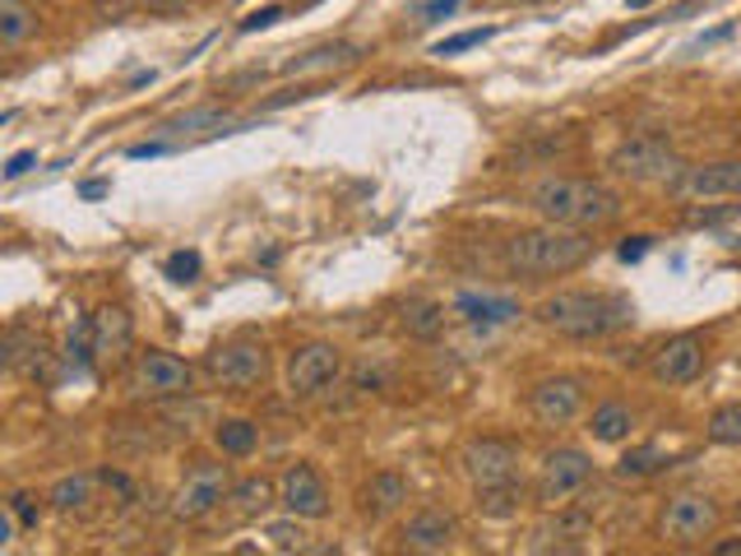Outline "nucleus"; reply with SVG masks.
Returning a JSON list of instances; mask_svg holds the SVG:
<instances>
[{"label":"nucleus","instance_id":"nucleus-1","mask_svg":"<svg viewBox=\"0 0 741 556\" xmlns=\"http://www.w3.org/2000/svg\"><path fill=\"white\" fill-rule=\"evenodd\" d=\"M533 209L560 228H602L621 214V195L602 182H584V176H547L533 186Z\"/></svg>","mask_w":741,"mask_h":556},{"label":"nucleus","instance_id":"nucleus-2","mask_svg":"<svg viewBox=\"0 0 741 556\" xmlns=\"http://www.w3.org/2000/svg\"><path fill=\"white\" fill-rule=\"evenodd\" d=\"M589 255H593V237L584 228H560V222H547V228H537V232H520L505 247V260L533 279L570 274Z\"/></svg>","mask_w":741,"mask_h":556},{"label":"nucleus","instance_id":"nucleus-3","mask_svg":"<svg viewBox=\"0 0 741 556\" xmlns=\"http://www.w3.org/2000/svg\"><path fill=\"white\" fill-rule=\"evenodd\" d=\"M537 320L556 334H566V339H598V334L631 320V302L598 297V293H556L537 306Z\"/></svg>","mask_w":741,"mask_h":556},{"label":"nucleus","instance_id":"nucleus-4","mask_svg":"<svg viewBox=\"0 0 741 556\" xmlns=\"http://www.w3.org/2000/svg\"><path fill=\"white\" fill-rule=\"evenodd\" d=\"M682 159L672 153V144L663 135H631L617 153H612V172L625 182H677L682 176Z\"/></svg>","mask_w":741,"mask_h":556},{"label":"nucleus","instance_id":"nucleus-5","mask_svg":"<svg viewBox=\"0 0 741 556\" xmlns=\"http://www.w3.org/2000/svg\"><path fill=\"white\" fill-rule=\"evenodd\" d=\"M228 492H232V478H228L222 464H195V469L186 473V482L176 487L172 515L176 520H205L228 501Z\"/></svg>","mask_w":741,"mask_h":556},{"label":"nucleus","instance_id":"nucleus-6","mask_svg":"<svg viewBox=\"0 0 741 556\" xmlns=\"http://www.w3.org/2000/svg\"><path fill=\"white\" fill-rule=\"evenodd\" d=\"M658 528L672 547H695L718 528V505L709 497H677V501H667Z\"/></svg>","mask_w":741,"mask_h":556},{"label":"nucleus","instance_id":"nucleus-7","mask_svg":"<svg viewBox=\"0 0 741 556\" xmlns=\"http://www.w3.org/2000/svg\"><path fill=\"white\" fill-rule=\"evenodd\" d=\"M339 371H344L339 348L334 344H306V348L292 352V362H287V390L297 399H310V394H320Z\"/></svg>","mask_w":741,"mask_h":556},{"label":"nucleus","instance_id":"nucleus-8","mask_svg":"<svg viewBox=\"0 0 741 556\" xmlns=\"http://www.w3.org/2000/svg\"><path fill=\"white\" fill-rule=\"evenodd\" d=\"M190 367L172 352H144L140 367H134V394L144 399H182L190 394Z\"/></svg>","mask_w":741,"mask_h":556},{"label":"nucleus","instance_id":"nucleus-9","mask_svg":"<svg viewBox=\"0 0 741 556\" xmlns=\"http://www.w3.org/2000/svg\"><path fill=\"white\" fill-rule=\"evenodd\" d=\"M264 371H269V358H264V348L260 344H222L209 352V375L222 385H232V390H246V385H260L264 381Z\"/></svg>","mask_w":741,"mask_h":556},{"label":"nucleus","instance_id":"nucleus-10","mask_svg":"<svg viewBox=\"0 0 741 556\" xmlns=\"http://www.w3.org/2000/svg\"><path fill=\"white\" fill-rule=\"evenodd\" d=\"M464 473L473 478V487L514 482V473H520V450L505 440H473L464 450Z\"/></svg>","mask_w":741,"mask_h":556},{"label":"nucleus","instance_id":"nucleus-11","mask_svg":"<svg viewBox=\"0 0 741 556\" xmlns=\"http://www.w3.org/2000/svg\"><path fill=\"white\" fill-rule=\"evenodd\" d=\"M672 190H677L682 199H713V195H737L741 199V159L682 167V176L672 182Z\"/></svg>","mask_w":741,"mask_h":556},{"label":"nucleus","instance_id":"nucleus-12","mask_svg":"<svg viewBox=\"0 0 741 556\" xmlns=\"http://www.w3.org/2000/svg\"><path fill=\"white\" fill-rule=\"evenodd\" d=\"M283 510L297 515V520H320L329 510V492H325V482L310 464H292V469L283 473Z\"/></svg>","mask_w":741,"mask_h":556},{"label":"nucleus","instance_id":"nucleus-13","mask_svg":"<svg viewBox=\"0 0 741 556\" xmlns=\"http://www.w3.org/2000/svg\"><path fill=\"white\" fill-rule=\"evenodd\" d=\"M700 367H705V348H700V339H695V334H677V339H667V344L654 352V375H658V381H667V385L695 381V375H700Z\"/></svg>","mask_w":741,"mask_h":556},{"label":"nucleus","instance_id":"nucleus-14","mask_svg":"<svg viewBox=\"0 0 741 556\" xmlns=\"http://www.w3.org/2000/svg\"><path fill=\"white\" fill-rule=\"evenodd\" d=\"M589 478H593V459L584 455V450H552L543 459V497L547 501L579 492Z\"/></svg>","mask_w":741,"mask_h":556},{"label":"nucleus","instance_id":"nucleus-15","mask_svg":"<svg viewBox=\"0 0 741 556\" xmlns=\"http://www.w3.org/2000/svg\"><path fill=\"white\" fill-rule=\"evenodd\" d=\"M584 404V390L570 375H556V381H537L533 385V413L537 422H547V427H566V422L579 413Z\"/></svg>","mask_w":741,"mask_h":556},{"label":"nucleus","instance_id":"nucleus-16","mask_svg":"<svg viewBox=\"0 0 741 556\" xmlns=\"http://www.w3.org/2000/svg\"><path fill=\"white\" fill-rule=\"evenodd\" d=\"M134 344V325L121 306H102L94 316V362H111L117 367Z\"/></svg>","mask_w":741,"mask_h":556},{"label":"nucleus","instance_id":"nucleus-17","mask_svg":"<svg viewBox=\"0 0 741 556\" xmlns=\"http://www.w3.org/2000/svg\"><path fill=\"white\" fill-rule=\"evenodd\" d=\"M455 543V520L445 510H422L403 524V547L408 552H445Z\"/></svg>","mask_w":741,"mask_h":556},{"label":"nucleus","instance_id":"nucleus-18","mask_svg":"<svg viewBox=\"0 0 741 556\" xmlns=\"http://www.w3.org/2000/svg\"><path fill=\"white\" fill-rule=\"evenodd\" d=\"M352 61H357L352 42H325V47H310L306 56L287 61L283 75H320V70H339V65H352Z\"/></svg>","mask_w":741,"mask_h":556},{"label":"nucleus","instance_id":"nucleus-19","mask_svg":"<svg viewBox=\"0 0 741 556\" xmlns=\"http://www.w3.org/2000/svg\"><path fill=\"white\" fill-rule=\"evenodd\" d=\"M228 501H232L237 520H255V515H264V510L274 505V482H269V478H246L228 492Z\"/></svg>","mask_w":741,"mask_h":556},{"label":"nucleus","instance_id":"nucleus-20","mask_svg":"<svg viewBox=\"0 0 741 556\" xmlns=\"http://www.w3.org/2000/svg\"><path fill=\"white\" fill-rule=\"evenodd\" d=\"M37 33V14L24 0H0V47H19Z\"/></svg>","mask_w":741,"mask_h":556},{"label":"nucleus","instance_id":"nucleus-21","mask_svg":"<svg viewBox=\"0 0 741 556\" xmlns=\"http://www.w3.org/2000/svg\"><path fill=\"white\" fill-rule=\"evenodd\" d=\"M524 505V487L520 482H497V487H478V510L487 520H514Z\"/></svg>","mask_w":741,"mask_h":556},{"label":"nucleus","instance_id":"nucleus-22","mask_svg":"<svg viewBox=\"0 0 741 556\" xmlns=\"http://www.w3.org/2000/svg\"><path fill=\"white\" fill-rule=\"evenodd\" d=\"M455 310H459L464 320H473V325H501L510 316H520V306H514V302H505V297H473V293H464L455 302Z\"/></svg>","mask_w":741,"mask_h":556},{"label":"nucleus","instance_id":"nucleus-23","mask_svg":"<svg viewBox=\"0 0 741 556\" xmlns=\"http://www.w3.org/2000/svg\"><path fill=\"white\" fill-rule=\"evenodd\" d=\"M98 482L102 478H94V473H75V478H61L56 487H52V505L56 510H84L88 501H94V492H98Z\"/></svg>","mask_w":741,"mask_h":556},{"label":"nucleus","instance_id":"nucleus-24","mask_svg":"<svg viewBox=\"0 0 741 556\" xmlns=\"http://www.w3.org/2000/svg\"><path fill=\"white\" fill-rule=\"evenodd\" d=\"M214 440H218V450H222V455H251V450H255V440H260V432H255V422L232 417V422H218Z\"/></svg>","mask_w":741,"mask_h":556},{"label":"nucleus","instance_id":"nucleus-25","mask_svg":"<svg viewBox=\"0 0 741 556\" xmlns=\"http://www.w3.org/2000/svg\"><path fill=\"white\" fill-rule=\"evenodd\" d=\"M631 427H635V417H631V408H625V404H602L593 413V422H589V432L598 440H625V436H631Z\"/></svg>","mask_w":741,"mask_h":556},{"label":"nucleus","instance_id":"nucleus-26","mask_svg":"<svg viewBox=\"0 0 741 556\" xmlns=\"http://www.w3.org/2000/svg\"><path fill=\"white\" fill-rule=\"evenodd\" d=\"M42 362V339L29 329H10V339H6V367L14 371H37Z\"/></svg>","mask_w":741,"mask_h":556},{"label":"nucleus","instance_id":"nucleus-27","mask_svg":"<svg viewBox=\"0 0 741 556\" xmlns=\"http://www.w3.org/2000/svg\"><path fill=\"white\" fill-rule=\"evenodd\" d=\"M367 501L375 510H394V505L408 501V482H403L399 473H375L371 487H367Z\"/></svg>","mask_w":741,"mask_h":556},{"label":"nucleus","instance_id":"nucleus-28","mask_svg":"<svg viewBox=\"0 0 741 556\" xmlns=\"http://www.w3.org/2000/svg\"><path fill=\"white\" fill-rule=\"evenodd\" d=\"M205 126H228V117H222L218 107H205V111H186V117H176V121H167L163 126V135L167 140H182V135H195V130H205Z\"/></svg>","mask_w":741,"mask_h":556},{"label":"nucleus","instance_id":"nucleus-29","mask_svg":"<svg viewBox=\"0 0 741 556\" xmlns=\"http://www.w3.org/2000/svg\"><path fill=\"white\" fill-rule=\"evenodd\" d=\"M709 440L713 445H741V404H723L709 417Z\"/></svg>","mask_w":741,"mask_h":556},{"label":"nucleus","instance_id":"nucleus-30","mask_svg":"<svg viewBox=\"0 0 741 556\" xmlns=\"http://www.w3.org/2000/svg\"><path fill=\"white\" fill-rule=\"evenodd\" d=\"M440 306H432V302H426V306H413L408 310V316H403V325H408V334H417V339H436V329H440Z\"/></svg>","mask_w":741,"mask_h":556},{"label":"nucleus","instance_id":"nucleus-31","mask_svg":"<svg viewBox=\"0 0 741 556\" xmlns=\"http://www.w3.org/2000/svg\"><path fill=\"white\" fill-rule=\"evenodd\" d=\"M264 533H269V543H274L279 552H306V533H302L297 515H292V520H283V524H269Z\"/></svg>","mask_w":741,"mask_h":556},{"label":"nucleus","instance_id":"nucleus-32","mask_svg":"<svg viewBox=\"0 0 741 556\" xmlns=\"http://www.w3.org/2000/svg\"><path fill=\"white\" fill-rule=\"evenodd\" d=\"M658 469V450H631L621 464H617V478H644Z\"/></svg>","mask_w":741,"mask_h":556},{"label":"nucleus","instance_id":"nucleus-33","mask_svg":"<svg viewBox=\"0 0 741 556\" xmlns=\"http://www.w3.org/2000/svg\"><path fill=\"white\" fill-rule=\"evenodd\" d=\"M459 6H464V0H417L413 19H417V24H432V19H450Z\"/></svg>","mask_w":741,"mask_h":556},{"label":"nucleus","instance_id":"nucleus-34","mask_svg":"<svg viewBox=\"0 0 741 556\" xmlns=\"http://www.w3.org/2000/svg\"><path fill=\"white\" fill-rule=\"evenodd\" d=\"M199 274V255L195 251H176L172 260H167V279L172 283H190Z\"/></svg>","mask_w":741,"mask_h":556},{"label":"nucleus","instance_id":"nucleus-35","mask_svg":"<svg viewBox=\"0 0 741 556\" xmlns=\"http://www.w3.org/2000/svg\"><path fill=\"white\" fill-rule=\"evenodd\" d=\"M491 37V29H473V33H459V37H445L440 47H436V56H455V52H468V47H478V42H487Z\"/></svg>","mask_w":741,"mask_h":556},{"label":"nucleus","instance_id":"nucleus-36","mask_svg":"<svg viewBox=\"0 0 741 556\" xmlns=\"http://www.w3.org/2000/svg\"><path fill=\"white\" fill-rule=\"evenodd\" d=\"M10 510H14V520L24 524V528H37V520H42V510H37V497H29V492L10 497Z\"/></svg>","mask_w":741,"mask_h":556},{"label":"nucleus","instance_id":"nucleus-37","mask_svg":"<svg viewBox=\"0 0 741 556\" xmlns=\"http://www.w3.org/2000/svg\"><path fill=\"white\" fill-rule=\"evenodd\" d=\"M283 19V6H264V10H255V14H246L241 19V33H260V29H274Z\"/></svg>","mask_w":741,"mask_h":556},{"label":"nucleus","instance_id":"nucleus-38","mask_svg":"<svg viewBox=\"0 0 741 556\" xmlns=\"http://www.w3.org/2000/svg\"><path fill=\"white\" fill-rule=\"evenodd\" d=\"M33 163H37V153H33V149H24V153H14V159L6 163V182H19V176H24V172H29Z\"/></svg>","mask_w":741,"mask_h":556},{"label":"nucleus","instance_id":"nucleus-39","mask_svg":"<svg viewBox=\"0 0 741 556\" xmlns=\"http://www.w3.org/2000/svg\"><path fill=\"white\" fill-rule=\"evenodd\" d=\"M644 251H649V237H625V241H621V251H617V255H621L625 264H631V260H640Z\"/></svg>","mask_w":741,"mask_h":556},{"label":"nucleus","instance_id":"nucleus-40","mask_svg":"<svg viewBox=\"0 0 741 556\" xmlns=\"http://www.w3.org/2000/svg\"><path fill=\"white\" fill-rule=\"evenodd\" d=\"M737 214H741V205H732V209H700V214H690V222H728Z\"/></svg>","mask_w":741,"mask_h":556},{"label":"nucleus","instance_id":"nucleus-41","mask_svg":"<svg viewBox=\"0 0 741 556\" xmlns=\"http://www.w3.org/2000/svg\"><path fill=\"white\" fill-rule=\"evenodd\" d=\"M79 195H84V199H102V195H107V182H84Z\"/></svg>","mask_w":741,"mask_h":556},{"label":"nucleus","instance_id":"nucleus-42","mask_svg":"<svg viewBox=\"0 0 741 556\" xmlns=\"http://www.w3.org/2000/svg\"><path fill=\"white\" fill-rule=\"evenodd\" d=\"M144 6H149V10H186L190 0H144Z\"/></svg>","mask_w":741,"mask_h":556},{"label":"nucleus","instance_id":"nucleus-43","mask_svg":"<svg viewBox=\"0 0 741 556\" xmlns=\"http://www.w3.org/2000/svg\"><path fill=\"white\" fill-rule=\"evenodd\" d=\"M10 538H14V510H10V515H6V520H0V547H6Z\"/></svg>","mask_w":741,"mask_h":556},{"label":"nucleus","instance_id":"nucleus-44","mask_svg":"<svg viewBox=\"0 0 741 556\" xmlns=\"http://www.w3.org/2000/svg\"><path fill=\"white\" fill-rule=\"evenodd\" d=\"M713 552H718V556H741V543H718Z\"/></svg>","mask_w":741,"mask_h":556},{"label":"nucleus","instance_id":"nucleus-45","mask_svg":"<svg viewBox=\"0 0 741 556\" xmlns=\"http://www.w3.org/2000/svg\"><path fill=\"white\" fill-rule=\"evenodd\" d=\"M625 6H631V10H644V6H649V0H625Z\"/></svg>","mask_w":741,"mask_h":556},{"label":"nucleus","instance_id":"nucleus-46","mask_svg":"<svg viewBox=\"0 0 741 556\" xmlns=\"http://www.w3.org/2000/svg\"><path fill=\"white\" fill-rule=\"evenodd\" d=\"M737 520H741V505H737Z\"/></svg>","mask_w":741,"mask_h":556}]
</instances>
